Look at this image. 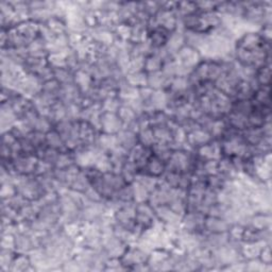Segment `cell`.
I'll return each instance as SVG.
<instances>
[{
	"instance_id": "18",
	"label": "cell",
	"mask_w": 272,
	"mask_h": 272,
	"mask_svg": "<svg viewBox=\"0 0 272 272\" xmlns=\"http://www.w3.org/2000/svg\"><path fill=\"white\" fill-rule=\"evenodd\" d=\"M117 137H118L119 146L128 152H130V150L133 149L138 144L137 134L128 129H122L119 133L117 134Z\"/></svg>"
},
{
	"instance_id": "53",
	"label": "cell",
	"mask_w": 272,
	"mask_h": 272,
	"mask_svg": "<svg viewBox=\"0 0 272 272\" xmlns=\"http://www.w3.org/2000/svg\"><path fill=\"white\" fill-rule=\"evenodd\" d=\"M131 32H132V27L128 24H118L114 30L117 40L128 41V42H130Z\"/></svg>"
},
{
	"instance_id": "1",
	"label": "cell",
	"mask_w": 272,
	"mask_h": 272,
	"mask_svg": "<svg viewBox=\"0 0 272 272\" xmlns=\"http://www.w3.org/2000/svg\"><path fill=\"white\" fill-rule=\"evenodd\" d=\"M149 254L139 246L131 245L128 247L127 251L121 256V263L127 270H132V268L137 265L148 263Z\"/></svg>"
},
{
	"instance_id": "39",
	"label": "cell",
	"mask_w": 272,
	"mask_h": 272,
	"mask_svg": "<svg viewBox=\"0 0 272 272\" xmlns=\"http://www.w3.org/2000/svg\"><path fill=\"white\" fill-rule=\"evenodd\" d=\"M137 136H138V143L142 144L145 147H148V148H151V147L157 143L151 127H146L139 130Z\"/></svg>"
},
{
	"instance_id": "46",
	"label": "cell",
	"mask_w": 272,
	"mask_h": 272,
	"mask_svg": "<svg viewBox=\"0 0 272 272\" xmlns=\"http://www.w3.org/2000/svg\"><path fill=\"white\" fill-rule=\"evenodd\" d=\"M48 65L51 68H67L66 67V51L65 53L50 54L47 57Z\"/></svg>"
},
{
	"instance_id": "44",
	"label": "cell",
	"mask_w": 272,
	"mask_h": 272,
	"mask_svg": "<svg viewBox=\"0 0 272 272\" xmlns=\"http://www.w3.org/2000/svg\"><path fill=\"white\" fill-rule=\"evenodd\" d=\"M76 164L75 163V157L71 151H63L60 152L58 157L56 159V162L54 164V168L56 169H66L69 166Z\"/></svg>"
},
{
	"instance_id": "28",
	"label": "cell",
	"mask_w": 272,
	"mask_h": 272,
	"mask_svg": "<svg viewBox=\"0 0 272 272\" xmlns=\"http://www.w3.org/2000/svg\"><path fill=\"white\" fill-rule=\"evenodd\" d=\"M151 151H152V156L158 158L161 161H163L164 163H167L173 152L169 144H163V143L154 144L151 147Z\"/></svg>"
},
{
	"instance_id": "35",
	"label": "cell",
	"mask_w": 272,
	"mask_h": 272,
	"mask_svg": "<svg viewBox=\"0 0 272 272\" xmlns=\"http://www.w3.org/2000/svg\"><path fill=\"white\" fill-rule=\"evenodd\" d=\"M154 137H156L157 143L163 144H171L172 143V131L168 126L154 127L152 128Z\"/></svg>"
},
{
	"instance_id": "23",
	"label": "cell",
	"mask_w": 272,
	"mask_h": 272,
	"mask_svg": "<svg viewBox=\"0 0 272 272\" xmlns=\"http://www.w3.org/2000/svg\"><path fill=\"white\" fill-rule=\"evenodd\" d=\"M48 118L51 120L54 124L57 123L58 121L67 119V112H66V105L61 102L60 100L56 101L55 104L50 108Z\"/></svg>"
},
{
	"instance_id": "58",
	"label": "cell",
	"mask_w": 272,
	"mask_h": 272,
	"mask_svg": "<svg viewBox=\"0 0 272 272\" xmlns=\"http://www.w3.org/2000/svg\"><path fill=\"white\" fill-rule=\"evenodd\" d=\"M259 260L265 265H272V254H271V244L265 246L260 253Z\"/></svg>"
},
{
	"instance_id": "32",
	"label": "cell",
	"mask_w": 272,
	"mask_h": 272,
	"mask_svg": "<svg viewBox=\"0 0 272 272\" xmlns=\"http://www.w3.org/2000/svg\"><path fill=\"white\" fill-rule=\"evenodd\" d=\"M90 186H91L90 180L87 179L86 174L84 173V171L82 170V169H81V171L78 173V175L70 183L69 188L71 190H75V192L83 194Z\"/></svg>"
},
{
	"instance_id": "3",
	"label": "cell",
	"mask_w": 272,
	"mask_h": 272,
	"mask_svg": "<svg viewBox=\"0 0 272 272\" xmlns=\"http://www.w3.org/2000/svg\"><path fill=\"white\" fill-rule=\"evenodd\" d=\"M12 161L14 170L17 174L23 175L34 174L39 163V159L35 156H27V154H20V156L14 158Z\"/></svg>"
},
{
	"instance_id": "26",
	"label": "cell",
	"mask_w": 272,
	"mask_h": 272,
	"mask_svg": "<svg viewBox=\"0 0 272 272\" xmlns=\"http://www.w3.org/2000/svg\"><path fill=\"white\" fill-rule=\"evenodd\" d=\"M45 25L49 30L53 32L54 35H62L68 32L67 25H66V20L56 16H51Z\"/></svg>"
},
{
	"instance_id": "55",
	"label": "cell",
	"mask_w": 272,
	"mask_h": 272,
	"mask_svg": "<svg viewBox=\"0 0 272 272\" xmlns=\"http://www.w3.org/2000/svg\"><path fill=\"white\" fill-rule=\"evenodd\" d=\"M245 226L238 224V223H234L231 225L229 232V237L231 240H235V241H241V237H242V233H244Z\"/></svg>"
},
{
	"instance_id": "54",
	"label": "cell",
	"mask_w": 272,
	"mask_h": 272,
	"mask_svg": "<svg viewBox=\"0 0 272 272\" xmlns=\"http://www.w3.org/2000/svg\"><path fill=\"white\" fill-rule=\"evenodd\" d=\"M17 193H18L17 188H16L15 185L13 184L12 182L2 183V184H1V198H2V200L10 199L11 197L15 196Z\"/></svg>"
},
{
	"instance_id": "14",
	"label": "cell",
	"mask_w": 272,
	"mask_h": 272,
	"mask_svg": "<svg viewBox=\"0 0 272 272\" xmlns=\"http://www.w3.org/2000/svg\"><path fill=\"white\" fill-rule=\"evenodd\" d=\"M170 32H168L162 27H158L148 32V41L150 42L153 49H160L166 46L167 41L170 36Z\"/></svg>"
},
{
	"instance_id": "2",
	"label": "cell",
	"mask_w": 272,
	"mask_h": 272,
	"mask_svg": "<svg viewBox=\"0 0 272 272\" xmlns=\"http://www.w3.org/2000/svg\"><path fill=\"white\" fill-rule=\"evenodd\" d=\"M159 27H162L168 32H174L180 29V17L176 15L174 10L161 9L154 15Z\"/></svg>"
},
{
	"instance_id": "43",
	"label": "cell",
	"mask_w": 272,
	"mask_h": 272,
	"mask_svg": "<svg viewBox=\"0 0 272 272\" xmlns=\"http://www.w3.org/2000/svg\"><path fill=\"white\" fill-rule=\"evenodd\" d=\"M132 187H133V195H134V202L142 203L148 202L150 192L145 186H143L141 183L134 181L132 183Z\"/></svg>"
},
{
	"instance_id": "33",
	"label": "cell",
	"mask_w": 272,
	"mask_h": 272,
	"mask_svg": "<svg viewBox=\"0 0 272 272\" xmlns=\"http://www.w3.org/2000/svg\"><path fill=\"white\" fill-rule=\"evenodd\" d=\"M135 181L141 183L143 186H145L151 193L158 187L160 179L156 178V176H153V175H150L148 173H146L144 171H139L136 175Z\"/></svg>"
},
{
	"instance_id": "5",
	"label": "cell",
	"mask_w": 272,
	"mask_h": 272,
	"mask_svg": "<svg viewBox=\"0 0 272 272\" xmlns=\"http://www.w3.org/2000/svg\"><path fill=\"white\" fill-rule=\"evenodd\" d=\"M123 122L115 113L102 112L100 118V132L107 134L117 135L123 129Z\"/></svg>"
},
{
	"instance_id": "57",
	"label": "cell",
	"mask_w": 272,
	"mask_h": 272,
	"mask_svg": "<svg viewBox=\"0 0 272 272\" xmlns=\"http://www.w3.org/2000/svg\"><path fill=\"white\" fill-rule=\"evenodd\" d=\"M83 195L85 196L86 199L90 200L91 202H102L105 200L104 198H102V196L98 193V190L95 187H93L92 185L85 190Z\"/></svg>"
},
{
	"instance_id": "34",
	"label": "cell",
	"mask_w": 272,
	"mask_h": 272,
	"mask_svg": "<svg viewBox=\"0 0 272 272\" xmlns=\"http://www.w3.org/2000/svg\"><path fill=\"white\" fill-rule=\"evenodd\" d=\"M255 80L260 87L270 86L271 83V64H266L256 70Z\"/></svg>"
},
{
	"instance_id": "8",
	"label": "cell",
	"mask_w": 272,
	"mask_h": 272,
	"mask_svg": "<svg viewBox=\"0 0 272 272\" xmlns=\"http://www.w3.org/2000/svg\"><path fill=\"white\" fill-rule=\"evenodd\" d=\"M198 157L204 161L209 160H220L222 158L221 143L218 139H213L209 144L199 147L196 149Z\"/></svg>"
},
{
	"instance_id": "50",
	"label": "cell",
	"mask_w": 272,
	"mask_h": 272,
	"mask_svg": "<svg viewBox=\"0 0 272 272\" xmlns=\"http://www.w3.org/2000/svg\"><path fill=\"white\" fill-rule=\"evenodd\" d=\"M169 208H170L175 214L183 217L186 214V199L185 198L181 197H175L173 199L169 202Z\"/></svg>"
},
{
	"instance_id": "52",
	"label": "cell",
	"mask_w": 272,
	"mask_h": 272,
	"mask_svg": "<svg viewBox=\"0 0 272 272\" xmlns=\"http://www.w3.org/2000/svg\"><path fill=\"white\" fill-rule=\"evenodd\" d=\"M61 86H62V84L54 78V79L46 81V82L43 83L42 92H45L47 94L54 95V96H56L57 99H58V93H60Z\"/></svg>"
},
{
	"instance_id": "31",
	"label": "cell",
	"mask_w": 272,
	"mask_h": 272,
	"mask_svg": "<svg viewBox=\"0 0 272 272\" xmlns=\"http://www.w3.org/2000/svg\"><path fill=\"white\" fill-rule=\"evenodd\" d=\"M190 87L188 77H173L166 91L175 94H181Z\"/></svg>"
},
{
	"instance_id": "9",
	"label": "cell",
	"mask_w": 272,
	"mask_h": 272,
	"mask_svg": "<svg viewBox=\"0 0 272 272\" xmlns=\"http://www.w3.org/2000/svg\"><path fill=\"white\" fill-rule=\"evenodd\" d=\"M231 225L224 218L207 216L204 221V231L207 233H227Z\"/></svg>"
},
{
	"instance_id": "4",
	"label": "cell",
	"mask_w": 272,
	"mask_h": 272,
	"mask_svg": "<svg viewBox=\"0 0 272 272\" xmlns=\"http://www.w3.org/2000/svg\"><path fill=\"white\" fill-rule=\"evenodd\" d=\"M205 217L200 212H187L182 217L181 227L190 233H201L204 231Z\"/></svg>"
},
{
	"instance_id": "15",
	"label": "cell",
	"mask_w": 272,
	"mask_h": 272,
	"mask_svg": "<svg viewBox=\"0 0 272 272\" xmlns=\"http://www.w3.org/2000/svg\"><path fill=\"white\" fill-rule=\"evenodd\" d=\"M271 221L270 212H256L250 217L249 225L257 230H271Z\"/></svg>"
},
{
	"instance_id": "22",
	"label": "cell",
	"mask_w": 272,
	"mask_h": 272,
	"mask_svg": "<svg viewBox=\"0 0 272 272\" xmlns=\"http://www.w3.org/2000/svg\"><path fill=\"white\" fill-rule=\"evenodd\" d=\"M241 136L250 146L259 145L265 137L262 128H247L246 130L241 131Z\"/></svg>"
},
{
	"instance_id": "12",
	"label": "cell",
	"mask_w": 272,
	"mask_h": 272,
	"mask_svg": "<svg viewBox=\"0 0 272 272\" xmlns=\"http://www.w3.org/2000/svg\"><path fill=\"white\" fill-rule=\"evenodd\" d=\"M266 245H268V242L266 241L242 242L241 248H240V254L242 256V259L245 261L259 259L262 249Z\"/></svg>"
},
{
	"instance_id": "29",
	"label": "cell",
	"mask_w": 272,
	"mask_h": 272,
	"mask_svg": "<svg viewBox=\"0 0 272 272\" xmlns=\"http://www.w3.org/2000/svg\"><path fill=\"white\" fill-rule=\"evenodd\" d=\"M117 96L121 100V102L133 100L138 98L139 96V88L129 85L126 81L120 85L118 88V93H117Z\"/></svg>"
},
{
	"instance_id": "38",
	"label": "cell",
	"mask_w": 272,
	"mask_h": 272,
	"mask_svg": "<svg viewBox=\"0 0 272 272\" xmlns=\"http://www.w3.org/2000/svg\"><path fill=\"white\" fill-rule=\"evenodd\" d=\"M17 252L15 250L10 249H1V253H0V267H1V271L9 272L10 268L12 266V263L15 259Z\"/></svg>"
},
{
	"instance_id": "20",
	"label": "cell",
	"mask_w": 272,
	"mask_h": 272,
	"mask_svg": "<svg viewBox=\"0 0 272 272\" xmlns=\"http://www.w3.org/2000/svg\"><path fill=\"white\" fill-rule=\"evenodd\" d=\"M30 270L36 271L35 268L32 266L29 254L17 253L15 259H14L12 263L10 272H24V271H30Z\"/></svg>"
},
{
	"instance_id": "7",
	"label": "cell",
	"mask_w": 272,
	"mask_h": 272,
	"mask_svg": "<svg viewBox=\"0 0 272 272\" xmlns=\"http://www.w3.org/2000/svg\"><path fill=\"white\" fill-rule=\"evenodd\" d=\"M151 156H152L151 148H148V147H145L142 144L138 143L133 149L130 150L128 159L133 162V163L136 165V167L138 168V170L141 171L146 167L147 162H148Z\"/></svg>"
},
{
	"instance_id": "27",
	"label": "cell",
	"mask_w": 272,
	"mask_h": 272,
	"mask_svg": "<svg viewBox=\"0 0 272 272\" xmlns=\"http://www.w3.org/2000/svg\"><path fill=\"white\" fill-rule=\"evenodd\" d=\"M126 82L129 85L137 87V88L148 86V73L145 71L127 73Z\"/></svg>"
},
{
	"instance_id": "40",
	"label": "cell",
	"mask_w": 272,
	"mask_h": 272,
	"mask_svg": "<svg viewBox=\"0 0 272 272\" xmlns=\"http://www.w3.org/2000/svg\"><path fill=\"white\" fill-rule=\"evenodd\" d=\"M138 172H139V170L136 167V165L133 163V162L128 159L126 163H124V165L122 166L120 173L122 174L126 182L129 183V184H131V183H133L135 181V178H136Z\"/></svg>"
},
{
	"instance_id": "42",
	"label": "cell",
	"mask_w": 272,
	"mask_h": 272,
	"mask_svg": "<svg viewBox=\"0 0 272 272\" xmlns=\"http://www.w3.org/2000/svg\"><path fill=\"white\" fill-rule=\"evenodd\" d=\"M122 105L121 100L118 98V96H111L105 99L101 102V108H102V112H107V113H115L117 114L118 109H120Z\"/></svg>"
},
{
	"instance_id": "10",
	"label": "cell",
	"mask_w": 272,
	"mask_h": 272,
	"mask_svg": "<svg viewBox=\"0 0 272 272\" xmlns=\"http://www.w3.org/2000/svg\"><path fill=\"white\" fill-rule=\"evenodd\" d=\"M154 212H156L157 218L164 224H181L182 217L178 214H175V213L169 208L168 204L160 205V207L154 208Z\"/></svg>"
},
{
	"instance_id": "30",
	"label": "cell",
	"mask_w": 272,
	"mask_h": 272,
	"mask_svg": "<svg viewBox=\"0 0 272 272\" xmlns=\"http://www.w3.org/2000/svg\"><path fill=\"white\" fill-rule=\"evenodd\" d=\"M164 65V61L157 54L152 53L150 55L145 58V66H144V71L147 73H152L162 70Z\"/></svg>"
},
{
	"instance_id": "6",
	"label": "cell",
	"mask_w": 272,
	"mask_h": 272,
	"mask_svg": "<svg viewBox=\"0 0 272 272\" xmlns=\"http://www.w3.org/2000/svg\"><path fill=\"white\" fill-rule=\"evenodd\" d=\"M174 58L190 69H194L202 61V56L199 51L186 45L180 49Z\"/></svg>"
},
{
	"instance_id": "24",
	"label": "cell",
	"mask_w": 272,
	"mask_h": 272,
	"mask_svg": "<svg viewBox=\"0 0 272 272\" xmlns=\"http://www.w3.org/2000/svg\"><path fill=\"white\" fill-rule=\"evenodd\" d=\"M224 118L230 127L236 129L238 131H244L247 128H249L247 116L230 112L226 116H224Z\"/></svg>"
},
{
	"instance_id": "17",
	"label": "cell",
	"mask_w": 272,
	"mask_h": 272,
	"mask_svg": "<svg viewBox=\"0 0 272 272\" xmlns=\"http://www.w3.org/2000/svg\"><path fill=\"white\" fill-rule=\"evenodd\" d=\"M166 170V163H164L163 161L159 160L154 156H151L150 159L147 162L146 167L141 171H144L146 173H148L150 175L156 176V178H161L162 175L164 174Z\"/></svg>"
},
{
	"instance_id": "59",
	"label": "cell",
	"mask_w": 272,
	"mask_h": 272,
	"mask_svg": "<svg viewBox=\"0 0 272 272\" xmlns=\"http://www.w3.org/2000/svg\"><path fill=\"white\" fill-rule=\"evenodd\" d=\"M1 249L15 250V235H13V234H2Z\"/></svg>"
},
{
	"instance_id": "25",
	"label": "cell",
	"mask_w": 272,
	"mask_h": 272,
	"mask_svg": "<svg viewBox=\"0 0 272 272\" xmlns=\"http://www.w3.org/2000/svg\"><path fill=\"white\" fill-rule=\"evenodd\" d=\"M46 144L48 147H50V148H54L60 152L69 151L67 149V147H66L62 136L57 133V132L54 130V128L46 134Z\"/></svg>"
},
{
	"instance_id": "48",
	"label": "cell",
	"mask_w": 272,
	"mask_h": 272,
	"mask_svg": "<svg viewBox=\"0 0 272 272\" xmlns=\"http://www.w3.org/2000/svg\"><path fill=\"white\" fill-rule=\"evenodd\" d=\"M2 202H4L5 204H8L9 207H11L12 209H14L17 212H20L21 209H24L27 204H29L32 201H29L28 199H26V198L20 195V194H16L15 196L11 197L10 199H6V200H2Z\"/></svg>"
},
{
	"instance_id": "47",
	"label": "cell",
	"mask_w": 272,
	"mask_h": 272,
	"mask_svg": "<svg viewBox=\"0 0 272 272\" xmlns=\"http://www.w3.org/2000/svg\"><path fill=\"white\" fill-rule=\"evenodd\" d=\"M117 115L119 116V118L123 122V126H127V124L134 121L137 118V114L130 107L126 105H121L120 109L117 112Z\"/></svg>"
},
{
	"instance_id": "36",
	"label": "cell",
	"mask_w": 272,
	"mask_h": 272,
	"mask_svg": "<svg viewBox=\"0 0 272 272\" xmlns=\"http://www.w3.org/2000/svg\"><path fill=\"white\" fill-rule=\"evenodd\" d=\"M253 111L252 100H233L231 112L248 116Z\"/></svg>"
},
{
	"instance_id": "45",
	"label": "cell",
	"mask_w": 272,
	"mask_h": 272,
	"mask_svg": "<svg viewBox=\"0 0 272 272\" xmlns=\"http://www.w3.org/2000/svg\"><path fill=\"white\" fill-rule=\"evenodd\" d=\"M54 79L62 85L73 83V75H75V72H72L68 68H55L54 69Z\"/></svg>"
},
{
	"instance_id": "56",
	"label": "cell",
	"mask_w": 272,
	"mask_h": 272,
	"mask_svg": "<svg viewBox=\"0 0 272 272\" xmlns=\"http://www.w3.org/2000/svg\"><path fill=\"white\" fill-rule=\"evenodd\" d=\"M218 161L219 160H209L204 161L203 173L205 176L218 173Z\"/></svg>"
},
{
	"instance_id": "51",
	"label": "cell",
	"mask_w": 272,
	"mask_h": 272,
	"mask_svg": "<svg viewBox=\"0 0 272 272\" xmlns=\"http://www.w3.org/2000/svg\"><path fill=\"white\" fill-rule=\"evenodd\" d=\"M272 270V265H265L259 259L246 261V271H255V272H267Z\"/></svg>"
},
{
	"instance_id": "11",
	"label": "cell",
	"mask_w": 272,
	"mask_h": 272,
	"mask_svg": "<svg viewBox=\"0 0 272 272\" xmlns=\"http://www.w3.org/2000/svg\"><path fill=\"white\" fill-rule=\"evenodd\" d=\"M213 139L214 138H213L210 132L203 129H198L186 135V143L192 147L193 149H198L199 147L209 144Z\"/></svg>"
},
{
	"instance_id": "21",
	"label": "cell",
	"mask_w": 272,
	"mask_h": 272,
	"mask_svg": "<svg viewBox=\"0 0 272 272\" xmlns=\"http://www.w3.org/2000/svg\"><path fill=\"white\" fill-rule=\"evenodd\" d=\"M73 83H75L81 93H86L92 87L94 83V79L90 73L83 70H77L73 75Z\"/></svg>"
},
{
	"instance_id": "37",
	"label": "cell",
	"mask_w": 272,
	"mask_h": 272,
	"mask_svg": "<svg viewBox=\"0 0 272 272\" xmlns=\"http://www.w3.org/2000/svg\"><path fill=\"white\" fill-rule=\"evenodd\" d=\"M252 101L256 105L269 107L271 106L270 101V86H264L260 87L259 90L255 91L254 96L252 98Z\"/></svg>"
},
{
	"instance_id": "49",
	"label": "cell",
	"mask_w": 272,
	"mask_h": 272,
	"mask_svg": "<svg viewBox=\"0 0 272 272\" xmlns=\"http://www.w3.org/2000/svg\"><path fill=\"white\" fill-rule=\"evenodd\" d=\"M54 128V124L51 122V120L46 116L40 115V117L36 120L35 124H34V131L41 132V133L47 134L48 132H50Z\"/></svg>"
},
{
	"instance_id": "13",
	"label": "cell",
	"mask_w": 272,
	"mask_h": 272,
	"mask_svg": "<svg viewBox=\"0 0 272 272\" xmlns=\"http://www.w3.org/2000/svg\"><path fill=\"white\" fill-rule=\"evenodd\" d=\"M185 46V40H184V31L183 30H176L172 32L169 36V39L166 44V50L169 54V55L174 57L176 54L179 53L182 47Z\"/></svg>"
},
{
	"instance_id": "19",
	"label": "cell",
	"mask_w": 272,
	"mask_h": 272,
	"mask_svg": "<svg viewBox=\"0 0 272 272\" xmlns=\"http://www.w3.org/2000/svg\"><path fill=\"white\" fill-rule=\"evenodd\" d=\"M96 145L101 150L109 153L119 146L118 137H117V135L115 134H107V133H101L100 132L96 141Z\"/></svg>"
},
{
	"instance_id": "41",
	"label": "cell",
	"mask_w": 272,
	"mask_h": 272,
	"mask_svg": "<svg viewBox=\"0 0 272 272\" xmlns=\"http://www.w3.org/2000/svg\"><path fill=\"white\" fill-rule=\"evenodd\" d=\"M111 199H116L120 201L121 203H128V202H134V195H133V187L131 184H126L123 187H121L118 192L115 194V196Z\"/></svg>"
},
{
	"instance_id": "16",
	"label": "cell",
	"mask_w": 272,
	"mask_h": 272,
	"mask_svg": "<svg viewBox=\"0 0 272 272\" xmlns=\"http://www.w3.org/2000/svg\"><path fill=\"white\" fill-rule=\"evenodd\" d=\"M171 79L172 78L167 77L162 70L148 73V86L151 87L154 91L157 90L166 91L169 86V83H170Z\"/></svg>"
}]
</instances>
